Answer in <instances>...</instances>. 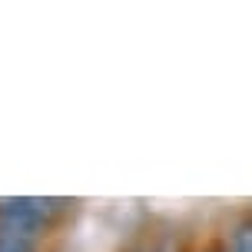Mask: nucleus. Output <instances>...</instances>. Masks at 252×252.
Here are the masks:
<instances>
[{
    "instance_id": "nucleus-3",
    "label": "nucleus",
    "mask_w": 252,
    "mask_h": 252,
    "mask_svg": "<svg viewBox=\"0 0 252 252\" xmlns=\"http://www.w3.org/2000/svg\"><path fill=\"white\" fill-rule=\"evenodd\" d=\"M229 252H252V213L242 216L236 229H232V242H229Z\"/></svg>"
},
{
    "instance_id": "nucleus-1",
    "label": "nucleus",
    "mask_w": 252,
    "mask_h": 252,
    "mask_svg": "<svg viewBox=\"0 0 252 252\" xmlns=\"http://www.w3.org/2000/svg\"><path fill=\"white\" fill-rule=\"evenodd\" d=\"M70 209L66 199H43V196H10L0 199V222L24 229L30 236H40Z\"/></svg>"
},
{
    "instance_id": "nucleus-2",
    "label": "nucleus",
    "mask_w": 252,
    "mask_h": 252,
    "mask_svg": "<svg viewBox=\"0 0 252 252\" xmlns=\"http://www.w3.org/2000/svg\"><path fill=\"white\" fill-rule=\"evenodd\" d=\"M0 252H37V236L0 222Z\"/></svg>"
},
{
    "instance_id": "nucleus-4",
    "label": "nucleus",
    "mask_w": 252,
    "mask_h": 252,
    "mask_svg": "<svg viewBox=\"0 0 252 252\" xmlns=\"http://www.w3.org/2000/svg\"><path fill=\"white\" fill-rule=\"evenodd\" d=\"M209 252H229V246H226V249H222V246H216V249H209Z\"/></svg>"
}]
</instances>
